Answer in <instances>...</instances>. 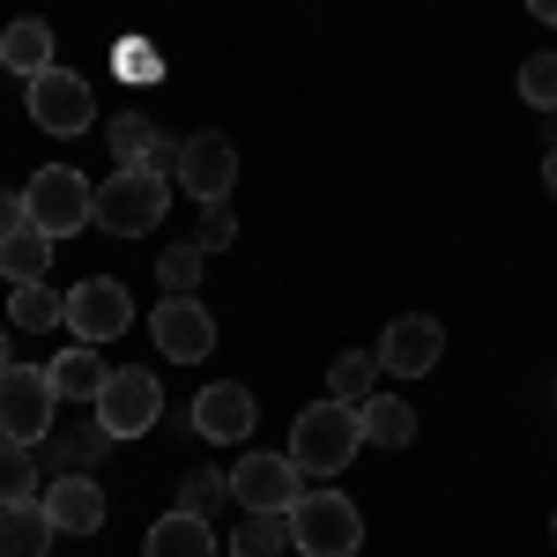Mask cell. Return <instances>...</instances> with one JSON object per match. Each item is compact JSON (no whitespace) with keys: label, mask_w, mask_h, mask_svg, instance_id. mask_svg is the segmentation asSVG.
Here are the masks:
<instances>
[{"label":"cell","mask_w":557,"mask_h":557,"mask_svg":"<svg viewBox=\"0 0 557 557\" xmlns=\"http://www.w3.org/2000/svg\"><path fill=\"white\" fill-rule=\"evenodd\" d=\"M357 446H364L357 401H312V409H298V424H290V461H298V475H343L357 461Z\"/></svg>","instance_id":"obj_1"},{"label":"cell","mask_w":557,"mask_h":557,"mask_svg":"<svg viewBox=\"0 0 557 557\" xmlns=\"http://www.w3.org/2000/svg\"><path fill=\"white\" fill-rule=\"evenodd\" d=\"M164 209H172V178L149 172V164H120V172L97 186V231H112V238L157 231Z\"/></svg>","instance_id":"obj_2"},{"label":"cell","mask_w":557,"mask_h":557,"mask_svg":"<svg viewBox=\"0 0 557 557\" xmlns=\"http://www.w3.org/2000/svg\"><path fill=\"white\" fill-rule=\"evenodd\" d=\"M23 215L38 223L45 238H75L83 223H97V186L83 172H67V164H45L23 186Z\"/></svg>","instance_id":"obj_3"},{"label":"cell","mask_w":557,"mask_h":557,"mask_svg":"<svg viewBox=\"0 0 557 557\" xmlns=\"http://www.w3.org/2000/svg\"><path fill=\"white\" fill-rule=\"evenodd\" d=\"M290 543L305 557H357L364 550V513L349 506L343 491H305L290 506Z\"/></svg>","instance_id":"obj_4"},{"label":"cell","mask_w":557,"mask_h":557,"mask_svg":"<svg viewBox=\"0 0 557 557\" xmlns=\"http://www.w3.org/2000/svg\"><path fill=\"white\" fill-rule=\"evenodd\" d=\"M52 417H60L52 372H45V364H8V372H0V431L23 438V446H45V438H52Z\"/></svg>","instance_id":"obj_5"},{"label":"cell","mask_w":557,"mask_h":557,"mask_svg":"<svg viewBox=\"0 0 557 557\" xmlns=\"http://www.w3.org/2000/svg\"><path fill=\"white\" fill-rule=\"evenodd\" d=\"M305 498V475L290 454H246L231 461V506L238 513H290Z\"/></svg>","instance_id":"obj_6"},{"label":"cell","mask_w":557,"mask_h":557,"mask_svg":"<svg viewBox=\"0 0 557 557\" xmlns=\"http://www.w3.org/2000/svg\"><path fill=\"white\" fill-rule=\"evenodd\" d=\"M127 320H134V298L120 275H89V283L67 290V335L75 343H89V349L112 343V335H127Z\"/></svg>","instance_id":"obj_7"},{"label":"cell","mask_w":557,"mask_h":557,"mask_svg":"<svg viewBox=\"0 0 557 557\" xmlns=\"http://www.w3.org/2000/svg\"><path fill=\"white\" fill-rule=\"evenodd\" d=\"M89 417L112 431V438H141V431L164 417V386L149 380V372H112L104 394L89 401Z\"/></svg>","instance_id":"obj_8"},{"label":"cell","mask_w":557,"mask_h":557,"mask_svg":"<svg viewBox=\"0 0 557 557\" xmlns=\"http://www.w3.org/2000/svg\"><path fill=\"white\" fill-rule=\"evenodd\" d=\"M30 120L45 134H83L97 120V89L75 75V67H45L38 83H30Z\"/></svg>","instance_id":"obj_9"},{"label":"cell","mask_w":557,"mask_h":557,"mask_svg":"<svg viewBox=\"0 0 557 557\" xmlns=\"http://www.w3.org/2000/svg\"><path fill=\"white\" fill-rule=\"evenodd\" d=\"M178 186L209 209V201H231V186H238V149H231V134H186V157H178Z\"/></svg>","instance_id":"obj_10"},{"label":"cell","mask_w":557,"mask_h":557,"mask_svg":"<svg viewBox=\"0 0 557 557\" xmlns=\"http://www.w3.org/2000/svg\"><path fill=\"white\" fill-rule=\"evenodd\" d=\"M186 424L201 431V438H215V446H246V438H253V424H260V401L238 380H215V386H201V394H194Z\"/></svg>","instance_id":"obj_11"},{"label":"cell","mask_w":557,"mask_h":557,"mask_svg":"<svg viewBox=\"0 0 557 557\" xmlns=\"http://www.w3.org/2000/svg\"><path fill=\"white\" fill-rule=\"evenodd\" d=\"M149 335H157V349H164L172 364H201L215 349V312L201 298H164L149 312Z\"/></svg>","instance_id":"obj_12"},{"label":"cell","mask_w":557,"mask_h":557,"mask_svg":"<svg viewBox=\"0 0 557 557\" xmlns=\"http://www.w3.org/2000/svg\"><path fill=\"white\" fill-rule=\"evenodd\" d=\"M438 349H446L438 320L401 312V320H386V335H380V372H394V380H424V372H438Z\"/></svg>","instance_id":"obj_13"},{"label":"cell","mask_w":557,"mask_h":557,"mask_svg":"<svg viewBox=\"0 0 557 557\" xmlns=\"http://www.w3.org/2000/svg\"><path fill=\"white\" fill-rule=\"evenodd\" d=\"M45 513L60 535H97L104 528V491H97V475H52L45 483Z\"/></svg>","instance_id":"obj_14"},{"label":"cell","mask_w":557,"mask_h":557,"mask_svg":"<svg viewBox=\"0 0 557 557\" xmlns=\"http://www.w3.org/2000/svg\"><path fill=\"white\" fill-rule=\"evenodd\" d=\"M104 446H112V431L97 424V417H89V424H52V438H45L38 454V469H52V475H89V461H104Z\"/></svg>","instance_id":"obj_15"},{"label":"cell","mask_w":557,"mask_h":557,"mask_svg":"<svg viewBox=\"0 0 557 557\" xmlns=\"http://www.w3.org/2000/svg\"><path fill=\"white\" fill-rule=\"evenodd\" d=\"M141 557H215V535H209V513H186V506H172V513L149 528V543H141Z\"/></svg>","instance_id":"obj_16"},{"label":"cell","mask_w":557,"mask_h":557,"mask_svg":"<svg viewBox=\"0 0 557 557\" xmlns=\"http://www.w3.org/2000/svg\"><path fill=\"white\" fill-rule=\"evenodd\" d=\"M45 372H52V394H60V401H83V409L104 394V380H112V372H104V357H97L89 343H67Z\"/></svg>","instance_id":"obj_17"},{"label":"cell","mask_w":557,"mask_h":557,"mask_svg":"<svg viewBox=\"0 0 557 557\" xmlns=\"http://www.w3.org/2000/svg\"><path fill=\"white\" fill-rule=\"evenodd\" d=\"M0 67L23 75V83H38L45 67H60V60H52V23H38V15H30V23H8V30H0Z\"/></svg>","instance_id":"obj_18"},{"label":"cell","mask_w":557,"mask_h":557,"mask_svg":"<svg viewBox=\"0 0 557 557\" xmlns=\"http://www.w3.org/2000/svg\"><path fill=\"white\" fill-rule=\"evenodd\" d=\"M52 513H45V498L30 506H0V557H45L52 550Z\"/></svg>","instance_id":"obj_19"},{"label":"cell","mask_w":557,"mask_h":557,"mask_svg":"<svg viewBox=\"0 0 557 557\" xmlns=\"http://www.w3.org/2000/svg\"><path fill=\"white\" fill-rule=\"evenodd\" d=\"M52 246H60V238H45L38 223L8 231V238H0V275H8V283H45V268H52Z\"/></svg>","instance_id":"obj_20"},{"label":"cell","mask_w":557,"mask_h":557,"mask_svg":"<svg viewBox=\"0 0 557 557\" xmlns=\"http://www.w3.org/2000/svg\"><path fill=\"white\" fill-rule=\"evenodd\" d=\"M8 320H15L23 335H52V327H67V298H60L52 283H15V290H8Z\"/></svg>","instance_id":"obj_21"},{"label":"cell","mask_w":557,"mask_h":557,"mask_svg":"<svg viewBox=\"0 0 557 557\" xmlns=\"http://www.w3.org/2000/svg\"><path fill=\"white\" fill-rule=\"evenodd\" d=\"M30 498H45L38 491V446H23V438L0 431V506H30Z\"/></svg>","instance_id":"obj_22"},{"label":"cell","mask_w":557,"mask_h":557,"mask_svg":"<svg viewBox=\"0 0 557 557\" xmlns=\"http://www.w3.org/2000/svg\"><path fill=\"white\" fill-rule=\"evenodd\" d=\"M357 417H364V446H409V438H417V409L394 401V394L357 401Z\"/></svg>","instance_id":"obj_23"},{"label":"cell","mask_w":557,"mask_h":557,"mask_svg":"<svg viewBox=\"0 0 557 557\" xmlns=\"http://www.w3.org/2000/svg\"><path fill=\"white\" fill-rule=\"evenodd\" d=\"M290 550V513H246L231 535V557H283Z\"/></svg>","instance_id":"obj_24"},{"label":"cell","mask_w":557,"mask_h":557,"mask_svg":"<svg viewBox=\"0 0 557 557\" xmlns=\"http://www.w3.org/2000/svg\"><path fill=\"white\" fill-rule=\"evenodd\" d=\"M327 386H335V401H372V394H380V357H364V349L335 357Z\"/></svg>","instance_id":"obj_25"},{"label":"cell","mask_w":557,"mask_h":557,"mask_svg":"<svg viewBox=\"0 0 557 557\" xmlns=\"http://www.w3.org/2000/svg\"><path fill=\"white\" fill-rule=\"evenodd\" d=\"M201 246H164V260H157V283H164V298H194L201 290Z\"/></svg>","instance_id":"obj_26"},{"label":"cell","mask_w":557,"mask_h":557,"mask_svg":"<svg viewBox=\"0 0 557 557\" xmlns=\"http://www.w3.org/2000/svg\"><path fill=\"white\" fill-rule=\"evenodd\" d=\"M104 141H112V164H149V141H157V127H149L141 112H120V120L104 127Z\"/></svg>","instance_id":"obj_27"},{"label":"cell","mask_w":557,"mask_h":557,"mask_svg":"<svg viewBox=\"0 0 557 557\" xmlns=\"http://www.w3.org/2000/svg\"><path fill=\"white\" fill-rule=\"evenodd\" d=\"M520 97L535 112H557V52H528L520 60Z\"/></svg>","instance_id":"obj_28"},{"label":"cell","mask_w":557,"mask_h":557,"mask_svg":"<svg viewBox=\"0 0 557 557\" xmlns=\"http://www.w3.org/2000/svg\"><path fill=\"white\" fill-rule=\"evenodd\" d=\"M231 498V475H215V469H186V483H178V506L186 513H215Z\"/></svg>","instance_id":"obj_29"},{"label":"cell","mask_w":557,"mask_h":557,"mask_svg":"<svg viewBox=\"0 0 557 557\" xmlns=\"http://www.w3.org/2000/svg\"><path fill=\"white\" fill-rule=\"evenodd\" d=\"M231 238H238V215H231V201H209V209H201V231H194V246H201V253H223Z\"/></svg>","instance_id":"obj_30"},{"label":"cell","mask_w":557,"mask_h":557,"mask_svg":"<svg viewBox=\"0 0 557 557\" xmlns=\"http://www.w3.org/2000/svg\"><path fill=\"white\" fill-rule=\"evenodd\" d=\"M178 157H186V134H157L149 141V172H164L178 186Z\"/></svg>","instance_id":"obj_31"},{"label":"cell","mask_w":557,"mask_h":557,"mask_svg":"<svg viewBox=\"0 0 557 557\" xmlns=\"http://www.w3.org/2000/svg\"><path fill=\"white\" fill-rule=\"evenodd\" d=\"M23 223H30V215H23V194H8V186H0V238H8V231H23Z\"/></svg>","instance_id":"obj_32"},{"label":"cell","mask_w":557,"mask_h":557,"mask_svg":"<svg viewBox=\"0 0 557 557\" xmlns=\"http://www.w3.org/2000/svg\"><path fill=\"white\" fill-rule=\"evenodd\" d=\"M528 15H535V23H550V30H557V0H528Z\"/></svg>","instance_id":"obj_33"},{"label":"cell","mask_w":557,"mask_h":557,"mask_svg":"<svg viewBox=\"0 0 557 557\" xmlns=\"http://www.w3.org/2000/svg\"><path fill=\"white\" fill-rule=\"evenodd\" d=\"M543 186H550V194H557V149H550V157H543Z\"/></svg>","instance_id":"obj_34"},{"label":"cell","mask_w":557,"mask_h":557,"mask_svg":"<svg viewBox=\"0 0 557 557\" xmlns=\"http://www.w3.org/2000/svg\"><path fill=\"white\" fill-rule=\"evenodd\" d=\"M8 364H15V343H8V327H0V372H8Z\"/></svg>","instance_id":"obj_35"},{"label":"cell","mask_w":557,"mask_h":557,"mask_svg":"<svg viewBox=\"0 0 557 557\" xmlns=\"http://www.w3.org/2000/svg\"><path fill=\"white\" fill-rule=\"evenodd\" d=\"M550 535H557V520H550Z\"/></svg>","instance_id":"obj_36"}]
</instances>
